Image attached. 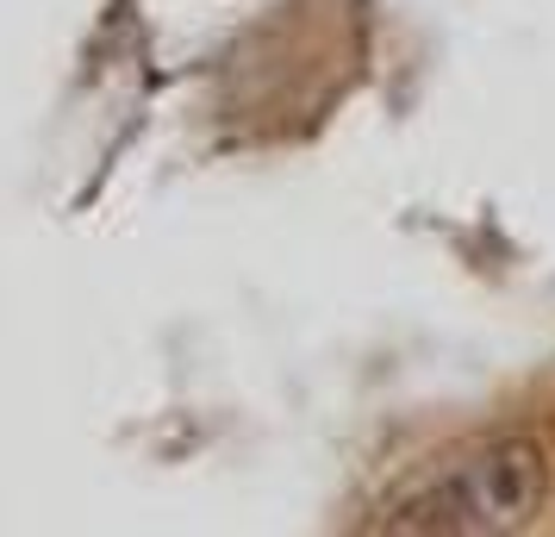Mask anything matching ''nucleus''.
Wrapping results in <instances>:
<instances>
[{
	"mask_svg": "<svg viewBox=\"0 0 555 537\" xmlns=\"http://www.w3.org/2000/svg\"><path fill=\"white\" fill-rule=\"evenodd\" d=\"M555 462L537 437H493L455 462L443 482L412 494L387 525L393 532H525L550 507Z\"/></svg>",
	"mask_w": 555,
	"mask_h": 537,
	"instance_id": "nucleus-1",
	"label": "nucleus"
}]
</instances>
